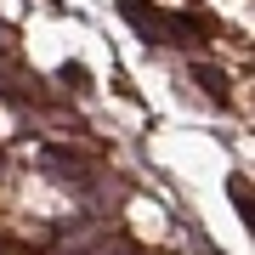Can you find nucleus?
Returning <instances> with one entry per match:
<instances>
[{"mask_svg":"<svg viewBox=\"0 0 255 255\" xmlns=\"http://www.w3.org/2000/svg\"><path fill=\"white\" fill-rule=\"evenodd\" d=\"M119 11L142 28L147 46H204V40L216 34V23L199 17V11H159V6H147V0H119Z\"/></svg>","mask_w":255,"mask_h":255,"instance_id":"obj_1","label":"nucleus"},{"mask_svg":"<svg viewBox=\"0 0 255 255\" xmlns=\"http://www.w3.org/2000/svg\"><path fill=\"white\" fill-rule=\"evenodd\" d=\"M46 164H51L57 182H68V187H91V164H85L80 153H63V147H57V153H46Z\"/></svg>","mask_w":255,"mask_h":255,"instance_id":"obj_2","label":"nucleus"},{"mask_svg":"<svg viewBox=\"0 0 255 255\" xmlns=\"http://www.w3.org/2000/svg\"><path fill=\"white\" fill-rule=\"evenodd\" d=\"M227 193H233V204L244 210V227H250V221H255V199H250V182H244V176H233V182H227Z\"/></svg>","mask_w":255,"mask_h":255,"instance_id":"obj_3","label":"nucleus"},{"mask_svg":"<svg viewBox=\"0 0 255 255\" xmlns=\"http://www.w3.org/2000/svg\"><path fill=\"white\" fill-rule=\"evenodd\" d=\"M193 80H199V85H204V91L216 97V102H227V80H221L216 68H193Z\"/></svg>","mask_w":255,"mask_h":255,"instance_id":"obj_4","label":"nucleus"},{"mask_svg":"<svg viewBox=\"0 0 255 255\" xmlns=\"http://www.w3.org/2000/svg\"><path fill=\"white\" fill-rule=\"evenodd\" d=\"M57 80H68V85H74V91H91V80H85V68H80V63H68L63 74H57Z\"/></svg>","mask_w":255,"mask_h":255,"instance_id":"obj_5","label":"nucleus"}]
</instances>
